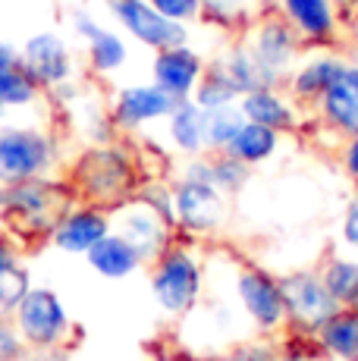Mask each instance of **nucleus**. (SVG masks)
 Here are the masks:
<instances>
[{"label": "nucleus", "instance_id": "nucleus-22", "mask_svg": "<svg viewBox=\"0 0 358 361\" xmlns=\"http://www.w3.org/2000/svg\"><path fill=\"white\" fill-rule=\"evenodd\" d=\"M85 261L101 280H113V283L129 280V276H135L139 270L148 267V261L135 252V245H129V242L113 230H110L104 239L85 255Z\"/></svg>", "mask_w": 358, "mask_h": 361}, {"label": "nucleus", "instance_id": "nucleus-42", "mask_svg": "<svg viewBox=\"0 0 358 361\" xmlns=\"http://www.w3.org/2000/svg\"><path fill=\"white\" fill-rule=\"evenodd\" d=\"M4 120H6V110H4V107H0V123H4Z\"/></svg>", "mask_w": 358, "mask_h": 361}, {"label": "nucleus", "instance_id": "nucleus-8", "mask_svg": "<svg viewBox=\"0 0 358 361\" xmlns=\"http://www.w3.org/2000/svg\"><path fill=\"white\" fill-rule=\"evenodd\" d=\"M280 286H283L286 302V333H295V336L311 339L323 327V321L340 308L333 302V295L327 293V286H323L318 267L289 270V274L280 276Z\"/></svg>", "mask_w": 358, "mask_h": 361}, {"label": "nucleus", "instance_id": "nucleus-27", "mask_svg": "<svg viewBox=\"0 0 358 361\" xmlns=\"http://www.w3.org/2000/svg\"><path fill=\"white\" fill-rule=\"evenodd\" d=\"M239 88L233 85V79L226 75V69L217 63V60H211L208 69H204L202 82H198L195 94H192V101L198 104L202 110H220V107H233V104H239Z\"/></svg>", "mask_w": 358, "mask_h": 361}, {"label": "nucleus", "instance_id": "nucleus-34", "mask_svg": "<svg viewBox=\"0 0 358 361\" xmlns=\"http://www.w3.org/2000/svg\"><path fill=\"white\" fill-rule=\"evenodd\" d=\"M161 16L173 19V23H183V25H192L202 19V0H148Z\"/></svg>", "mask_w": 358, "mask_h": 361}, {"label": "nucleus", "instance_id": "nucleus-24", "mask_svg": "<svg viewBox=\"0 0 358 361\" xmlns=\"http://www.w3.org/2000/svg\"><path fill=\"white\" fill-rule=\"evenodd\" d=\"M311 339L323 358L358 361V308H336Z\"/></svg>", "mask_w": 358, "mask_h": 361}, {"label": "nucleus", "instance_id": "nucleus-13", "mask_svg": "<svg viewBox=\"0 0 358 361\" xmlns=\"http://www.w3.org/2000/svg\"><path fill=\"white\" fill-rule=\"evenodd\" d=\"M70 32L73 38L82 44L85 51V63L94 75L110 79L120 69H126L129 63V41L120 29L104 25L92 10H73L70 13Z\"/></svg>", "mask_w": 358, "mask_h": 361}, {"label": "nucleus", "instance_id": "nucleus-33", "mask_svg": "<svg viewBox=\"0 0 358 361\" xmlns=\"http://www.w3.org/2000/svg\"><path fill=\"white\" fill-rule=\"evenodd\" d=\"M29 358V345H25L23 333L16 330L13 317H0V361H25Z\"/></svg>", "mask_w": 358, "mask_h": 361}, {"label": "nucleus", "instance_id": "nucleus-11", "mask_svg": "<svg viewBox=\"0 0 358 361\" xmlns=\"http://www.w3.org/2000/svg\"><path fill=\"white\" fill-rule=\"evenodd\" d=\"M19 63L35 79L41 92H57L66 82H75V54L60 32H35L19 44Z\"/></svg>", "mask_w": 358, "mask_h": 361}, {"label": "nucleus", "instance_id": "nucleus-3", "mask_svg": "<svg viewBox=\"0 0 358 361\" xmlns=\"http://www.w3.org/2000/svg\"><path fill=\"white\" fill-rule=\"evenodd\" d=\"M148 286L167 317H189L204 298V258L195 242L176 235L148 264Z\"/></svg>", "mask_w": 358, "mask_h": 361}, {"label": "nucleus", "instance_id": "nucleus-37", "mask_svg": "<svg viewBox=\"0 0 358 361\" xmlns=\"http://www.w3.org/2000/svg\"><path fill=\"white\" fill-rule=\"evenodd\" d=\"M336 157H340V170L346 173V179H352V183L358 185V135L342 138Z\"/></svg>", "mask_w": 358, "mask_h": 361}, {"label": "nucleus", "instance_id": "nucleus-20", "mask_svg": "<svg viewBox=\"0 0 358 361\" xmlns=\"http://www.w3.org/2000/svg\"><path fill=\"white\" fill-rule=\"evenodd\" d=\"M239 110L249 123L267 126L280 135H292L305 123V110L286 94V88H258L239 98Z\"/></svg>", "mask_w": 358, "mask_h": 361}, {"label": "nucleus", "instance_id": "nucleus-44", "mask_svg": "<svg viewBox=\"0 0 358 361\" xmlns=\"http://www.w3.org/2000/svg\"><path fill=\"white\" fill-rule=\"evenodd\" d=\"M25 361H29V358H25Z\"/></svg>", "mask_w": 358, "mask_h": 361}, {"label": "nucleus", "instance_id": "nucleus-40", "mask_svg": "<svg viewBox=\"0 0 358 361\" xmlns=\"http://www.w3.org/2000/svg\"><path fill=\"white\" fill-rule=\"evenodd\" d=\"M6 66H19V44L13 41H0V69Z\"/></svg>", "mask_w": 358, "mask_h": 361}, {"label": "nucleus", "instance_id": "nucleus-4", "mask_svg": "<svg viewBox=\"0 0 358 361\" xmlns=\"http://www.w3.org/2000/svg\"><path fill=\"white\" fill-rule=\"evenodd\" d=\"M63 145L57 132L38 123H0V185L57 176Z\"/></svg>", "mask_w": 358, "mask_h": 361}, {"label": "nucleus", "instance_id": "nucleus-31", "mask_svg": "<svg viewBox=\"0 0 358 361\" xmlns=\"http://www.w3.org/2000/svg\"><path fill=\"white\" fill-rule=\"evenodd\" d=\"M220 361H280V343L273 336L245 339V343L230 345Z\"/></svg>", "mask_w": 358, "mask_h": 361}, {"label": "nucleus", "instance_id": "nucleus-2", "mask_svg": "<svg viewBox=\"0 0 358 361\" xmlns=\"http://www.w3.org/2000/svg\"><path fill=\"white\" fill-rule=\"evenodd\" d=\"M73 189L66 179L44 176L16 183L4 189V204H0V230L10 235L19 248L47 245L57 217L73 204Z\"/></svg>", "mask_w": 358, "mask_h": 361}, {"label": "nucleus", "instance_id": "nucleus-26", "mask_svg": "<svg viewBox=\"0 0 358 361\" xmlns=\"http://www.w3.org/2000/svg\"><path fill=\"white\" fill-rule=\"evenodd\" d=\"M321 280L340 308H358V258L330 252L318 264Z\"/></svg>", "mask_w": 358, "mask_h": 361}, {"label": "nucleus", "instance_id": "nucleus-6", "mask_svg": "<svg viewBox=\"0 0 358 361\" xmlns=\"http://www.w3.org/2000/svg\"><path fill=\"white\" fill-rule=\"evenodd\" d=\"M233 295L252 330H258L261 336L286 333L283 286L273 270H267L258 261H236L233 264Z\"/></svg>", "mask_w": 358, "mask_h": 361}, {"label": "nucleus", "instance_id": "nucleus-28", "mask_svg": "<svg viewBox=\"0 0 358 361\" xmlns=\"http://www.w3.org/2000/svg\"><path fill=\"white\" fill-rule=\"evenodd\" d=\"M242 126L245 116L239 110V104L220 110H204V148H208V154H220V151L230 148Z\"/></svg>", "mask_w": 358, "mask_h": 361}, {"label": "nucleus", "instance_id": "nucleus-39", "mask_svg": "<svg viewBox=\"0 0 358 361\" xmlns=\"http://www.w3.org/2000/svg\"><path fill=\"white\" fill-rule=\"evenodd\" d=\"M342 44H346V51H342V54L358 63V13H355L352 23L346 25V32H342Z\"/></svg>", "mask_w": 358, "mask_h": 361}, {"label": "nucleus", "instance_id": "nucleus-18", "mask_svg": "<svg viewBox=\"0 0 358 361\" xmlns=\"http://www.w3.org/2000/svg\"><path fill=\"white\" fill-rule=\"evenodd\" d=\"M318 126L336 142L358 135V63L349 60L336 82L323 92V98L311 107Z\"/></svg>", "mask_w": 358, "mask_h": 361}, {"label": "nucleus", "instance_id": "nucleus-10", "mask_svg": "<svg viewBox=\"0 0 358 361\" xmlns=\"http://www.w3.org/2000/svg\"><path fill=\"white\" fill-rule=\"evenodd\" d=\"M239 38H242V44L249 47L261 63L271 69V73H277L283 82H286L289 69L299 63V57L308 51L299 35L289 29L286 19L277 16L273 10H261L258 16L239 32Z\"/></svg>", "mask_w": 358, "mask_h": 361}, {"label": "nucleus", "instance_id": "nucleus-15", "mask_svg": "<svg viewBox=\"0 0 358 361\" xmlns=\"http://www.w3.org/2000/svg\"><path fill=\"white\" fill-rule=\"evenodd\" d=\"M271 10L286 19L308 51L336 47L346 32L336 0H271Z\"/></svg>", "mask_w": 358, "mask_h": 361}, {"label": "nucleus", "instance_id": "nucleus-41", "mask_svg": "<svg viewBox=\"0 0 358 361\" xmlns=\"http://www.w3.org/2000/svg\"><path fill=\"white\" fill-rule=\"evenodd\" d=\"M135 361H163V358H151V355H148V358H135Z\"/></svg>", "mask_w": 358, "mask_h": 361}, {"label": "nucleus", "instance_id": "nucleus-19", "mask_svg": "<svg viewBox=\"0 0 358 361\" xmlns=\"http://www.w3.org/2000/svg\"><path fill=\"white\" fill-rule=\"evenodd\" d=\"M204 69H208V60L192 44L163 47V51H154V60H151V82L173 101H189Z\"/></svg>", "mask_w": 358, "mask_h": 361}, {"label": "nucleus", "instance_id": "nucleus-9", "mask_svg": "<svg viewBox=\"0 0 358 361\" xmlns=\"http://www.w3.org/2000/svg\"><path fill=\"white\" fill-rule=\"evenodd\" d=\"M104 6L116 29L126 38H132L135 44L148 47L151 54L163 51V47L189 44V25L161 16L148 0H104Z\"/></svg>", "mask_w": 358, "mask_h": 361}, {"label": "nucleus", "instance_id": "nucleus-14", "mask_svg": "<svg viewBox=\"0 0 358 361\" xmlns=\"http://www.w3.org/2000/svg\"><path fill=\"white\" fill-rule=\"evenodd\" d=\"M173 104L176 101L167 92H161L154 82H129V85H120L110 94L107 116L113 132L132 135V132H142L154 123H163L173 110Z\"/></svg>", "mask_w": 358, "mask_h": 361}, {"label": "nucleus", "instance_id": "nucleus-32", "mask_svg": "<svg viewBox=\"0 0 358 361\" xmlns=\"http://www.w3.org/2000/svg\"><path fill=\"white\" fill-rule=\"evenodd\" d=\"M32 286V276L25 267L13 270V274L0 276V317H10L13 308H16V302L23 298V293Z\"/></svg>", "mask_w": 358, "mask_h": 361}, {"label": "nucleus", "instance_id": "nucleus-23", "mask_svg": "<svg viewBox=\"0 0 358 361\" xmlns=\"http://www.w3.org/2000/svg\"><path fill=\"white\" fill-rule=\"evenodd\" d=\"M167 129V142L179 157H198L208 154L204 148V110L195 101H176L170 116L163 120Z\"/></svg>", "mask_w": 358, "mask_h": 361}, {"label": "nucleus", "instance_id": "nucleus-36", "mask_svg": "<svg viewBox=\"0 0 358 361\" xmlns=\"http://www.w3.org/2000/svg\"><path fill=\"white\" fill-rule=\"evenodd\" d=\"M340 239L346 248H352L358 255V195L346 204V211H342V220H340Z\"/></svg>", "mask_w": 358, "mask_h": 361}, {"label": "nucleus", "instance_id": "nucleus-12", "mask_svg": "<svg viewBox=\"0 0 358 361\" xmlns=\"http://www.w3.org/2000/svg\"><path fill=\"white\" fill-rule=\"evenodd\" d=\"M110 224H113V233H120L129 245H135V252L148 264L176 239V226L139 195L116 204L110 211Z\"/></svg>", "mask_w": 358, "mask_h": 361}, {"label": "nucleus", "instance_id": "nucleus-35", "mask_svg": "<svg viewBox=\"0 0 358 361\" xmlns=\"http://www.w3.org/2000/svg\"><path fill=\"white\" fill-rule=\"evenodd\" d=\"M280 361H321V349L314 345V339L286 333L280 343Z\"/></svg>", "mask_w": 358, "mask_h": 361}, {"label": "nucleus", "instance_id": "nucleus-21", "mask_svg": "<svg viewBox=\"0 0 358 361\" xmlns=\"http://www.w3.org/2000/svg\"><path fill=\"white\" fill-rule=\"evenodd\" d=\"M217 63L226 69V75L233 79V85L239 88V94L258 92V88H283V79L277 73H271L258 57L242 44V38H233L223 47V54H217Z\"/></svg>", "mask_w": 358, "mask_h": 361}, {"label": "nucleus", "instance_id": "nucleus-17", "mask_svg": "<svg viewBox=\"0 0 358 361\" xmlns=\"http://www.w3.org/2000/svg\"><path fill=\"white\" fill-rule=\"evenodd\" d=\"M346 63L349 57L342 51H336V47H311V51H305L299 57V63L289 69L283 82L286 94L302 110H311L323 98V92L336 82V75L342 73Z\"/></svg>", "mask_w": 358, "mask_h": 361}, {"label": "nucleus", "instance_id": "nucleus-16", "mask_svg": "<svg viewBox=\"0 0 358 361\" xmlns=\"http://www.w3.org/2000/svg\"><path fill=\"white\" fill-rule=\"evenodd\" d=\"M110 230H113V224H110L107 207L88 204V201H73L57 217L51 235H47V245L63 255H73V258H85Z\"/></svg>", "mask_w": 358, "mask_h": 361}, {"label": "nucleus", "instance_id": "nucleus-38", "mask_svg": "<svg viewBox=\"0 0 358 361\" xmlns=\"http://www.w3.org/2000/svg\"><path fill=\"white\" fill-rule=\"evenodd\" d=\"M19 267H23V264H19V245L0 230V276L13 274V270H19Z\"/></svg>", "mask_w": 358, "mask_h": 361}, {"label": "nucleus", "instance_id": "nucleus-30", "mask_svg": "<svg viewBox=\"0 0 358 361\" xmlns=\"http://www.w3.org/2000/svg\"><path fill=\"white\" fill-rule=\"evenodd\" d=\"M211 157V185L217 192H223L226 198H236L245 192V185L252 183V166H245L242 161H236L233 154L220 151V154H208Z\"/></svg>", "mask_w": 358, "mask_h": 361}, {"label": "nucleus", "instance_id": "nucleus-5", "mask_svg": "<svg viewBox=\"0 0 358 361\" xmlns=\"http://www.w3.org/2000/svg\"><path fill=\"white\" fill-rule=\"evenodd\" d=\"M10 317L16 330L23 333L29 352H38V355H54L60 349H70V339L75 336L70 311H66L60 293L51 286L32 283L16 302Z\"/></svg>", "mask_w": 358, "mask_h": 361}, {"label": "nucleus", "instance_id": "nucleus-7", "mask_svg": "<svg viewBox=\"0 0 358 361\" xmlns=\"http://www.w3.org/2000/svg\"><path fill=\"white\" fill-rule=\"evenodd\" d=\"M170 192H173L176 235L192 242L220 235V230L226 226V214H230V204H226L230 198L223 192H217L211 183H198V179L185 176H176L170 183Z\"/></svg>", "mask_w": 358, "mask_h": 361}, {"label": "nucleus", "instance_id": "nucleus-25", "mask_svg": "<svg viewBox=\"0 0 358 361\" xmlns=\"http://www.w3.org/2000/svg\"><path fill=\"white\" fill-rule=\"evenodd\" d=\"M280 148H283V135H280V132L245 120V126L239 129L236 138H233V145L226 148V154H233L236 161L252 166V170H258V166L271 164L273 157L280 154Z\"/></svg>", "mask_w": 358, "mask_h": 361}, {"label": "nucleus", "instance_id": "nucleus-43", "mask_svg": "<svg viewBox=\"0 0 358 361\" xmlns=\"http://www.w3.org/2000/svg\"><path fill=\"white\" fill-rule=\"evenodd\" d=\"M0 204H4V185H0Z\"/></svg>", "mask_w": 358, "mask_h": 361}, {"label": "nucleus", "instance_id": "nucleus-1", "mask_svg": "<svg viewBox=\"0 0 358 361\" xmlns=\"http://www.w3.org/2000/svg\"><path fill=\"white\" fill-rule=\"evenodd\" d=\"M66 183H70L75 201H88V204L113 211L116 204L139 195L144 179L135 151L110 138L101 145H88L75 157Z\"/></svg>", "mask_w": 358, "mask_h": 361}, {"label": "nucleus", "instance_id": "nucleus-29", "mask_svg": "<svg viewBox=\"0 0 358 361\" xmlns=\"http://www.w3.org/2000/svg\"><path fill=\"white\" fill-rule=\"evenodd\" d=\"M258 13L261 10L254 0H202L204 23L220 25V29H230V32H242Z\"/></svg>", "mask_w": 358, "mask_h": 361}]
</instances>
